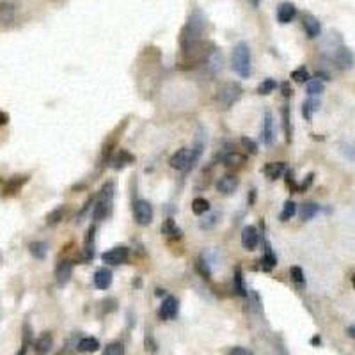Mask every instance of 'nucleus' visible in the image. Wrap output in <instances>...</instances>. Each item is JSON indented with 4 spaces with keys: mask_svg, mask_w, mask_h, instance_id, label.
Instances as JSON below:
<instances>
[{
    "mask_svg": "<svg viewBox=\"0 0 355 355\" xmlns=\"http://www.w3.org/2000/svg\"><path fill=\"white\" fill-rule=\"evenodd\" d=\"M208 32V20H206L204 13L196 9L188 16L187 24L183 25L181 34H179V45L181 50L192 47L199 41H204V34Z\"/></svg>",
    "mask_w": 355,
    "mask_h": 355,
    "instance_id": "obj_1",
    "label": "nucleus"
},
{
    "mask_svg": "<svg viewBox=\"0 0 355 355\" xmlns=\"http://www.w3.org/2000/svg\"><path fill=\"white\" fill-rule=\"evenodd\" d=\"M217 48L211 45L210 41H199L192 47L185 48L183 51V59L179 62V68H197L199 64H204L208 62V59L211 57V53L215 51Z\"/></svg>",
    "mask_w": 355,
    "mask_h": 355,
    "instance_id": "obj_2",
    "label": "nucleus"
},
{
    "mask_svg": "<svg viewBox=\"0 0 355 355\" xmlns=\"http://www.w3.org/2000/svg\"><path fill=\"white\" fill-rule=\"evenodd\" d=\"M231 64H233V70L236 71V75H240L242 78L251 76V50H249V45L245 41H240L233 48Z\"/></svg>",
    "mask_w": 355,
    "mask_h": 355,
    "instance_id": "obj_3",
    "label": "nucleus"
},
{
    "mask_svg": "<svg viewBox=\"0 0 355 355\" xmlns=\"http://www.w3.org/2000/svg\"><path fill=\"white\" fill-rule=\"evenodd\" d=\"M112 199H114V183H105L100 190L98 201L94 206V220H103L108 217L110 210H112Z\"/></svg>",
    "mask_w": 355,
    "mask_h": 355,
    "instance_id": "obj_4",
    "label": "nucleus"
},
{
    "mask_svg": "<svg viewBox=\"0 0 355 355\" xmlns=\"http://www.w3.org/2000/svg\"><path fill=\"white\" fill-rule=\"evenodd\" d=\"M242 96V87L236 82H226L219 87L215 94V101L220 105V108H229L231 105L238 101Z\"/></svg>",
    "mask_w": 355,
    "mask_h": 355,
    "instance_id": "obj_5",
    "label": "nucleus"
},
{
    "mask_svg": "<svg viewBox=\"0 0 355 355\" xmlns=\"http://www.w3.org/2000/svg\"><path fill=\"white\" fill-rule=\"evenodd\" d=\"M133 210V219L139 226H150L153 220V206L146 199H137L131 206Z\"/></svg>",
    "mask_w": 355,
    "mask_h": 355,
    "instance_id": "obj_6",
    "label": "nucleus"
},
{
    "mask_svg": "<svg viewBox=\"0 0 355 355\" xmlns=\"http://www.w3.org/2000/svg\"><path fill=\"white\" fill-rule=\"evenodd\" d=\"M128 257H130V249L119 245V247H114L107 253H103L101 259L107 265H123V263L128 261Z\"/></svg>",
    "mask_w": 355,
    "mask_h": 355,
    "instance_id": "obj_7",
    "label": "nucleus"
},
{
    "mask_svg": "<svg viewBox=\"0 0 355 355\" xmlns=\"http://www.w3.org/2000/svg\"><path fill=\"white\" fill-rule=\"evenodd\" d=\"M71 274H73V261L70 259H62V261L57 263L55 266V280L59 286L68 284V280L71 279Z\"/></svg>",
    "mask_w": 355,
    "mask_h": 355,
    "instance_id": "obj_8",
    "label": "nucleus"
},
{
    "mask_svg": "<svg viewBox=\"0 0 355 355\" xmlns=\"http://www.w3.org/2000/svg\"><path fill=\"white\" fill-rule=\"evenodd\" d=\"M178 307H179V305H178V299H174V297H165L158 309V316L162 318L164 322H169V320H173L178 314Z\"/></svg>",
    "mask_w": 355,
    "mask_h": 355,
    "instance_id": "obj_9",
    "label": "nucleus"
},
{
    "mask_svg": "<svg viewBox=\"0 0 355 355\" xmlns=\"http://www.w3.org/2000/svg\"><path fill=\"white\" fill-rule=\"evenodd\" d=\"M257 242H259L257 229L254 226H245L242 231V247L245 251H254L257 247Z\"/></svg>",
    "mask_w": 355,
    "mask_h": 355,
    "instance_id": "obj_10",
    "label": "nucleus"
},
{
    "mask_svg": "<svg viewBox=\"0 0 355 355\" xmlns=\"http://www.w3.org/2000/svg\"><path fill=\"white\" fill-rule=\"evenodd\" d=\"M238 185H240L238 178L233 176V174H226V176H222L219 181H217V190H219L220 194H224V196H229V194L236 192Z\"/></svg>",
    "mask_w": 355,
    "mask_h": 355,
    "instance_id": "obj_11",
    "label": "nucleus"
},
{
    "mask_svg": "<svg viewBox=\"0 0 355 355\" xmlns=\"http://www.w3.org/2000/svg\"><path fill=\"white\" fill-rule=\"evenodd\" d=\"M297 16V7H295L291 2H282V4L277 7V22L282 25L293 22V18Z\"/></svg>",
    "mask_w": 355,
    "mask_h": 355,
    "instance_id": "obj_12",
    "label": "nucleus"
},
{
    "mask_svg": "<svg viewBox=\"0 0 355 355\" xmlns=\"http://www.w3.org/2000/svg\"><path fill=\"white\" fill-rule=\"evenodd\" d=\"M263 142L266 146H272L274 140H276V130H274V117H272L270 112L265 114V119H263Z\"/></svg>",
    "mask_w": 355,
    "mask_h": 355,
    "instance_id": "obj_13",
    "label": "nucleus"
},
{
    "mask_svg": "<svg viewBox=\"0 0 355 355\" xmlns=\"http://www.w3.org/2000/svg\"><path fill=\"white\" fill-rule=\"evenodd\" d=\"M302 27H304L307 38H318L320 32H322L320 22H318L314 16H311V14H304V16H302Z\"/></svg>",
    "mask_w": 355,
    "mask_h": 355,
    "instance_id": "obj_14",
    "label": "nucleus"
},
{
    "mask_svg": "<svg viewBox=\"0 0 355 355\" xmlns=\"http://www.w3.org/2000/svg\"><path fill=\"white\" fill-rule=\"evenodd\" d=\"M133 162H135V156L128 153L127 150H117V153L112 154V158H110V164H112L114 169H125Z\"/></svg>",
    "mask_w": 355,
    "mask_h": 355,
    "instance_id": "obj_15",
    "label": "nucleus"
},
{
    "mask_svg": "<svg viewBox=\"0 0 355 355\" xmlns=\"http://www.w3.org/2000/svg\"><path fill=\"white\" fill-rule=\"evenodd\" d=\"M263 173H265V176L268 178V179L276 181L282 174H286V164L284 162H268V164L263 167Z\"/></svg>",
    "mask_w": 355,
    "mask_h": 355,
    "instance_id": "obj_16",
    "label": "nucleus"
},
{
    "mask_svg": "<svg viewBox=\"0 0 355 355\" xmlns=\"http://www.w3.org/2000/svg\"><path fill=\"white\" fill-rule=\"evenodd\" d=\"M51 345H53V337L50 332H45L34 341V352L38 355H47L51 350Z\"/></svg>",
    "mask_w": 355,
    "mask_h": 355,
    "instance_id": "obj_17",
    "label": "nucleus"
},
{
    "mask_svg": "<svg viewBox=\"0 0 355 355\" xmlns=\"http://www.w3.org/2000/svg\"><path fill=\"white\" fill-rule=\"evenodd\" d=\"M27 179H28V176H13L9 181L4 185V188H2V196H5V197L14 196V194L27 183Z\"/></svg>",
    "mask_w": 355,
    "mask_h": 355,
    "instance_id": "obj_18",
    "label": "nucleus"
},
{
    "mask_svg": "<svg viewBox=\"0 0 355 355\" xmlns=\"http://www.w3.org/2000/svg\"><path fill=\"white\" fill-rule=\"evenodd\" d=\"M112 284V272L108 268H100L96 274H94V286L98 290H108Z\"/></svg>",
    "mask_w": 355,
    "mask_h": 355,
    "instance_id": "obj_19",
    "label": "nucleus"
},
{
    "mask_svg": "<svg viewBox=\"0 0 355 355\" xmlns=\"http://www.w3.org/2000/svg\"><path fill=\"white\" fill-rule=\"evenodd\" d=\"M334 61H336L339 70H350L352 66H354V55L350 53L348 48H339L336 57H334Z\"/></svg>",
    "mask_w": 355,
    "mask_h": 355,
    "instance_id": "obj_20",
    "label": "nucleus"
},
{
    "mask_svg": "<svg viewBox=\"0 0 355 355\" xmlns=\"http://www.w3.org/2000/svg\"><path fill=\"white\" fill-rule=\"evenodd\" d=\"M76 350L80 354H94L100 350V341L96 337H82L76 345Z\"/></svg>",
    "mask_w": 355,
    "mask_h": 355,
    "instance_id": "obj_21",
    "label": "nucleus"
},
{
    "mask_svg": "<svg viewBox=\"0 0 355 355\" xmlns=\"http://www.w3.org/2000/svg\"><path fill=\"white\" fill-rule=\"evenodd\" d=\"M162 233L167 236V238H171V240H179L181 238V234H183V231L179 228L176 226V222H174L173 219H167L162 224Z\"/></svg>",
    "mask_w": 355,
    "mask_h": 355,
    "instance_id": "obj_22",
    "label": "nucleus"
},
{
    "mask_svg": "<svg viewBox=\"0 0 355 355\" xmlns=\"http://www.w3.org/2000/svg\"><path fill=\"white\" fill-rule=\"evenodd\" d=\"M94 233H96V228L91 226L85 233V240H84V251H85V259H93L94 257Z\"/></svg>",
    "mask_w": 355,
    "mask_h": 355,
    "instance_id": "obj_23",
    "label": "nucleus"
},
{
    "mask_svg": "<svg viewBox=\"0 0 355 355\" xmlns=\"http://www.w3.org/2000/svg\"><path fill=\"white\" fill-rule=\"evenodd\" d=\"M224 165L228 167H240L242 164H245V154H240L236 151H229V153L224 154V158H222Z\"/></svg>",
    "mask_w": 355,
    "mask_h": 355,
    "instance_id": "obj_24",
    "label": "nucleus"
},
{
    "mask_svg": "<svg viewBox=\"0 0 355 355\" xmlns=\"http://www.w3.org/2000/svg\"><path fill=\"white\" fill-rule=\"evenodd\" d=\"M14 4L11 2V0H4V2H0V22H4V24H7V22H11L14 16Z\"/></svg>",
    "mask_w": 355,
    "mask_h": 355,
    "instance_id": "obj_25",
    "label": "nucleus"
},
{
    "mask_svg": "<svg viewBox=\"0 0 355 355\" xmlns=\"http://www.w3.org/2000/svg\"><path fill=\"white\" fill-rule=\"evenodd\" d=\"M318 211H320V206L316 203H304V204L300 206V220L307 222V220H311L316 215Z\"/></svg>",
    "mask_w": 355,
    "mask_h": 355,
    "instance_id": "obj_26",
    "label": "nucleus"
},
{
    "mask_svg": "<svg viewBox=\"0 0 355 355\" xmlns=\"http://www.w3.org/2000/svg\"><path fill=\"white\" fill-rule=\"evenodd\" d=\"M192 211L196 213V215H206L208 211H210V201L204 199V197H196L194 201H192Z\"/></svg>",
    "mask_w": 355,
    "mask_h": 355,
    "instance_id": "obj_27",
    "label": "nucleus"
},
{
    "mask_svg": "<svg viewBox=\"0 0 355 355\" xmlns=\"http://www.w3.org/2000/svg\"><path fill=\"white\" fill-rule=\"evenodd\" d=\"M261 263H263V270H272V268L277 265V257L276 254H274V251H272L270 243H265V256H263Z\"/></svg>",
    "mask_w": 355,
    "mask_h": 355,
    "instance_id": "obj_28",
    "label": "nucleus"
},
{
    "mask_svg": "<svg viewBox=\"0 0 355 355\" xmlns=\"http://www.w3.org/2000/svg\"><path fill=\"white\" fill-rule=\"evenodd\" d=\"M48 245L45 242H32L28 245V253L32 254L36 259H45L47 257Z\"/></svg>",
    "mask_w": 355,
    "mask_h": 355,
    "instance_id": "obj_29",
    "label": "nucleus"
},
{
    "mask_svg": "<svg viewBox=\"0 0 355 355\" xmlns=\"http://www.w3.org/2000/svg\"><path fill=\"white\" fill-rule=\"evenodd\" d=\"M64 211H66V206H57L55 210H51L50 213L47 215V224L48 226H55L59 224L64 217Z\"/></svg>",
    "mask_w": 355,
    "mask_h": 355,
    "instance_id": "obj_30",
    "label": "nucleus"
},
{
    "mask_svg": "<svg viewBox=\"0 0 355 355\" xmlns=\"http://www.w3.org/2000/svg\"><path fill=\"white\" fill-rule=\"evenodd\" d=\"M234 290L240 297H245L247 291H245V286H243V274L240 266H234Z\"/></svg>",
    "mask_w": 355,
    "mask_h": 355,
    "instance_id": "obj_31",
    "label": "nucleus"
},
{
    "mask_svg": "<svg viewBox=\"0 0 355 355\" xmlns=\"http://www.w3.org/2000/svg\"><path fill=\"white\" fill-rule=\"evenodd\" d=\"M297 213V204H295L293 201H286L284 206H282V211H280V222H286V220H290L291 217Z\"/></svg>",
    "mask_w": 355,
    "mask_h": 355,
    "instance_id": "obj_32",
    "label": "nucleus"
},
{
    "mask_svg": "<svg viewBox=\"0 0 355 355\" xmlns=\"http://www.w3.org/2000/svg\"><path fill=\"white\" fill-rule=\"evenodd\" d=\"M305 93H307L309 96H316V94L323 93V82L318 78V76L313 80H309L307 85H305Z\"/></svg>",
    "mask_w": 355,
    "mask_h": 355,
    "instance_id": "obj_33",
    "label": "nucleus"
},
{
    "mask_svg": "<svg viewBox=\"0 0 355 355\" xmlns=\"http://www.w3.org/2000/svg\"><path fill=\"white\" fill-rule=\"evenodd\" d=\"M318 108V101L314 98H309L304 101V105H302V114H304V117L307 119V121H311V117H313V112Z\"/></svg>",
    "mask_w": 355,
    "mask_h": 355,
    "instance_id": "obj_34",
    "label": "nucleus"
},
{
    "mask_svg": "<svg viewBox=\"0 0 355 355\" xmlns=\"http://www.w3.org/2000/svg\"><path fill=\"white\" fill-rule=\"evenodd\" d=\"M30 343H32V329H30L28 323H25L24 325V339H22V350H20L18 355H25V352H27V348H28Z\"/></svg>",
    "mask_w": 355,
    "mask_h": 355,
    "instance_id": "obj_35",
    "label": "nucleus"
},
{
    "mask_svg": "<svg viewBox=\"0 0 355 355\" xmlns=\"http://www.w3.org/2000/svg\"><path fill=\"white\" fill-rule=\"evenodd\" d=\"M276 85H277V82H276L274 78H265V80L261 82V84L257 85V93L263 94V96H266V94L274 93Z\"/></svg>",
    "mask_w": 355,
    "mask_h": 355,
    "instance_id": "obj_36",
    "label": "nucleus"
},
{
    "mask_svg": "<svg viewBox=\"0 0 355 355\" xmlns=\"http://www.w3.org/2000/svg\"><path fill=\"white\" fill-rule=\"evenodd\" d=\"M103 355H125V346L123 343L114 341L103 348Z\"/></svg>",
    "mask_w": 355,
    "mask_h": 355,
    "instance_id": "obj_37",
    "label": "nucleus"
},
{
    "mask_svg": "<svg viewBox=\"0 0 355 355\" xmlns=\"http://www.w3.org/2000/svg\"><path fill=\"white\" fill-rule=\"evenodd\" d=\"M290 277L293 282H297V284H305V277H304V270L300 268V266H291L290 268Z\"/></svg>",
    "mask_w": 355,
    "mask_h": 355,
    "instance_id": "obj_38",
    "label": "nucleus"
},
{
    "mask_svg": "<svg viewBox=\"0 0 355 355\" xmlns=\"http://www.w3.org/2000/svg\"><path fill=\"white\" fill-rule=\"evenodd\" d=\"M291 78L299 84H304V82H309V73L305 68H299V70L291 71Z\"/></svg>",
    "mask_w": 355,
    "mask_h": 355,
    "instance_id": "obj_39",
    "label": "nucleus"
},
{
    "mask_svg": "<svg viewBox=\"0 0 355 355\" xmlns=\"http://www.w3.org/2000/svg\"><path fill=\"white\" fill-rule=\"evenodd\" d=\"M196 268H197V272H199V276L203 277V279H210L211 277V272H210V268H208V265H206V261L203 259V257H199L197 259V263H196Z\"/></svg>",
    "mask_w": 355,
    "mask_h": 355,
    "instance_id": "obj_40",
    "label": "nucleus"
},
{
    "mask_svg": "<svg viewBox=\"0 0 355 355\" xmlns=\"http://www.w3.org/2000/svg\"><path fill=\"white\" fill-rule=\"evenodd\" d=\"M282 121H284V131H286V139L291 140V125H290V107L286 105L282 108Z\"/></svg>",
    "mask_w": 355,
    "mask_h": 355,
    "instance_id": "obj_41",
    "label": "nucleus"
},
{
    "mask_svg": "<svg viewBox=\"0 0 355 355\" xmlns=\"http://www.w3.org/2000/svg\"><path fill=\"white\" fill-rule=\"evenodd\" d=\"M286 187L290 188L291 194H297V192H299V185L295 181L293 171H286Z\"/></svg>",
    "mask_w": 355,
    "mask_h": 355,
    "instance_id": "obj_42",
    "label": "nucleus"
},
{
    "mask_svg": "<svg viewBox=\"0 0 355 355\" xmlns=\"http://www.w3.org/2000/svg\"><path fill=\"white\" fill-rule=\"evenodd\" d=\"M242 146L245 148V151H247V153H251V154H256L257 153L256 142H254L253 139H249V137H243V139H242Z\"/></svg>",
    "mask_w": 355,
    "mask_h": 355,
    "instance_id": "obj_43",
    "label": "nucleus"
},
{
    "mask_svg": "<svg viewBox=\"0 0 355 355\" xmlns=\"http://www.w3.org/2000/svg\"><path fill=\"white\" fill-rule=\"evenodd\" d=\"M226 355H254L249 348H243V346H233L226 352Z\"/></svg>",
    "mask_w": 355,
    "mask_h": 355,
    "instance_id": "obj_44",
    "label": "nucleus"
},
{
    "mask_svg": "<svg viewBox=\"0 0 355 355\" xmlns=\"http://www.w3.org/2000/svg\"><path fill=\"white\" fill-rule=\"evenodd\" d=\"M217 222V213H213V215H210L208 219H204V220H201V224H199V228H203V229H210L211 226L215 224Z\"/></svg>",
    "mask_w": 355,
    "mask_h": 355,
    "instance_id": "obj_45",
    "label": "nucleus"
},
{
    "mask_svg": "<svg viewBox=\"0 0 355 355\" xmlns=\"http://www.w3.org/2000/svg\"><path fill=\"white\" fill-rule=\"evenodd\" d=\"M144 345H146V348H148V350L151 352V354H154V352H156V343L153 341V337H151V336L146 337Z\"/></svg>",
    "mask_w": 355,
    "mask_h": 355,
    "instance_id": "obj_46",
    "label": "nucleus"
},
{
    "mask_svg": "<svg viewBox=\"0 0 355 355\" xmlns=\"http://www.w3.org/2000/svg\"><path fill=\"white\" fill-rule=\"evenodd\" d=\"M280 89H282V96H284V98H290L291 96V85L288 84V82H282V84H280Z\"/></svg>",
    "mask_w": 355,
    "mask_h": 355,
    "instance_id": "obj_47",
    "label": "nucleus"
},
{
    "mask_svg": "<svg viewBox=\"0 0 355 355\" xmlns=\"http://www.w3.org/2000/svg\"><path fill=\"white\" fill-rule=\"evenodd\" d=\"M313 178H314V174H309V176L305 178V181L302 183V185H299V192H304L305 188H307L309 185H311V183H313Z\"/></svg>",
    "mask_w": 355,
    "mask_h": 355,
    "instance_id": "obj_48",
    "label": "nucleus"
},
{
    "mask_svg": "<svg viewBox=\"0 0 355 355\" xmlns=\"http://www.w3.org/2000/svg\"><path fill=\"white\" fill-rule=\"evenodd\" d=\"M7 121H9V116H7L5 112H0V127L7 125Z\"/></svg>",
    "mask_w": 355,
    "mask_h": 355,
    "instance_id": "obj_49",
    "label": "nucleus"
},
{
    "mask_svg": "<svg viewBox=\"0 0 355 355\" xmlns=\"http://www.w3.org/2000/svg\"><path fill=\"white\" fill-rule=\"evenodd\" d=\"M254 199H256V190H251V196H249V203H251V204H254Z\"/></svg>",
    "mask_w": 355,
    "mask_h": 355,
    "instance_id": "obj_50",
    "label": "nucleus"
},
{
    "mask_svg": "<svg viewBox=\"0 0 355 355\" xmlns=\"http://www.w3.org/2000/svg\"><path fill=\"white\" fill-rule=\"evenodd\" d=\"M322 343V339H320V336H314L313 339H311V345H314V346H318Z\"/></svg>",
    "mask_w": 355,
    "mask_h": 355,
    "instance_id": "obj_51",
    "label": "nucleus"
},
{
    "mask_svg": "<svg viewBox=\"0 0 355 355\" xmlns=\"http://www.w3.org/2000/svg\"><path fill=\"white\" fill-rule=\"evenodd\" d=\"M348 336L354 337L355 339V325H352V327H348Z\"/></svg>",
    "mask_w": 355,
    "mask_h": 355,
    "instance_id": "obj_52",
    "label": "nucleus"
},
{
    "mask_svg": "<svg viewBox=\"0 0 355 355\" xmlns=\"http://www.w3.org/2000/svg\"><path fill=\"white\" fill-rule=\"evenodd\" d=\"M156 295H158V297H164V295H165V291L162 290V288H158V290H156Z\"/></svg>",
    "mask_w": 355,
    "mask_h": 355,
    "instance_id": "obj_53",
    "label": "nucleus"
},
{
    "mask_svg": "<svg viewBox=\"0 0 355 355\" xmlns=\"http://www.w3.org/2000/svg\"><path fill=\"white\" fill-rule=\"evenodd\" d=\"M251 2H253V5H259V2H261V0H251Z\"/></svg>",
    "mask_w": 355,
    "mask_h": 355,
    "instance_id": "obj_54",
    "label": "nucleus"
},
{
    "mask_svg": "<svg viewBox=\"0 0 355 355\" xmlns=\"http://www.w3.org/2000/svg\"><path fill=\"white\" fill-rule=\"evenodd\" d=\"M352 284H354V288H355V276L352 277Z\"/></svg>",
    "mask_w": 355,
    "mask_h": 355,
    "instance_id": "obj_55",
    "label": "nucleus"
}]
</instances>
